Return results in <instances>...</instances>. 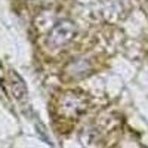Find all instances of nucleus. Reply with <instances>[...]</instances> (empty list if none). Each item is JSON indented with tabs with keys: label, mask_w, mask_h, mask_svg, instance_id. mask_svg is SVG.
<instances>
[{
	"label": "nucleus",
	"mask_w": 148,
	"mask_h": 148,
	"mask_svg": "<svg viewBox=\"0 0 148 148\" xmlns=\"http://www.w3.org/2000/svg\"><path fill=\"white\" fill-rule=\"evenodd\" d=\"M74 33H76V25L71 21H62L53 27L51 34L47 36V45L51 47H59L68 43L74 37Z\"/></svg>",
	"instance_id": "nucleus-1"
},
{
	"label": "nucleus",
	"mask_w": 148,
	"mask_h": 148,
	"mask_svg": "<svg viewBox=\"0 0 148 148\" xmlns=\"http://www.w3.org/2000/svg\"><path fill=\"white\" fill-rule=\"evenodd\" d=\"M9 83H10V89H12V93H14V96L16 98V99H25L27 96V88L25 84H24V82L21 80L19 76H16V74L14 71L9 73Z\"/></svg>",
	"instance_id": "nucleus-2"
}]
</instances>
